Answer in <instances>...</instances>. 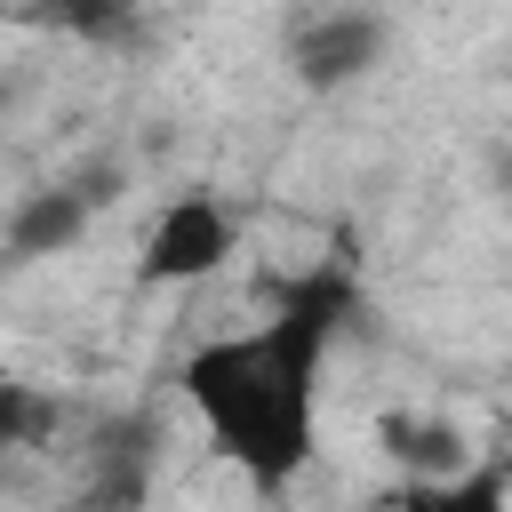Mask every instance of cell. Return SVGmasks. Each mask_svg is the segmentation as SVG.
<instances>
[{"label":"cell","instance_id":"6da1fadb","mask_svg":"<svg viewBox=\"0 0 512 512\" xmlns=\"http://www.w3.org/2000/svg\"><path fill=\"white\" fill-rule=\"evenodd\" d=\"M344 328V272H304L272 296L256 328H232L184 360V400L200 408L216 456L256 488H288L320 440V368Z\"/></svg>","mask_w":512,"mask_h":512},{"label":"cell","instance_id":"7a4b0ae2","mask_svg":"<svg viewBox=\"0 0 512 512\" xmlns=\"http://www.w3.org/2000/svg\"><path fill=\"white\" fill-rule=\"evenodd\" d=\"M240 248V224L216 192H176L152 232H144V280L152 288H176V280H208L224 256Z\"/></svg>","mask_w":512,"mask_h":512},{"label":"cell","instance_id":"3957f363","mask_svg":"<svg viewBox=\"0 0 512 512\" xmlns=\"http://www.w3.org/2000/svg\"><path fill=\"white\" fill-rule=\"evenodd\" d=\"M384 16H368V8H328V16H304L296 32H288V64H296V80L304 88H344V80H360L376 56H384Z\"/></svg>","mask_w":512,"mask_h":512},{"label":"cell","instance_id":"277c9868","mask_svg":"<svg viewBox=\"0 0 512 512\" xmlns=\"http://www.w3.org/2000/svg\"><path fill=\"white\" fill-rule=\"evenodd\" d=\"M88 208H104V176H80V184H48V192H24L16 216H8V256L32 264V256H56L80 240Z\"/></svg>","mask_w":512,"mask_h":512},{"label":"cell","instance_id":"5b68a950","mask_svg":"<svg viewBox=\"0 0 512 512\" xmlns=\"http://www.w3.org/2000/svg\"><path fill=\"white\" fill-rule=\"evenodd\" d=\"M384 512H504V464L472 456L448 480H408L400 496H384Z\"/></svg>","mask_w":512,"mask_h":512},{"label":"cell","instance_id":"8992f818","mask_svg":"<svg viewBox=\"0 0 512 512\" xmlns=\"http://www.w3.org/2000/svg\"><path fill=\"white\" fill-rule=\"evenodd\" d=\"M376 440H384L416 480H448V472H464V464H472L464 432H456V424H440V416H384V424H376Z\"/></svg>","mask_w":512,"mask_h":512},{"label":"cell","instance_id":"52a82bcc","mask_svg":"<svg viewBox=\"0 0 512 512\" xmlns=\"http://www.w3.org/2000/svg\"><path fill=\"white\" fill-rule=\"evenodd\" d=\"M56 400L40 392V384H16V376H0V464L8 456H24V448H40L48 432H56Z\"/></svg>","mask_w":512,"mask_h":512},{"label":"cell","instance_id":"ba28073f","mask_svg":"<svg viewBox=\"0 0 512 512\" xmlns=\"http://www.w3.org/2000/svg\"><path fill=\"white\" fill-rule=\"evenodd\" d=\"M72 512H96V504H72Z\"/></svg>","mask_w":512,"mask_h":512}]
</instances>
